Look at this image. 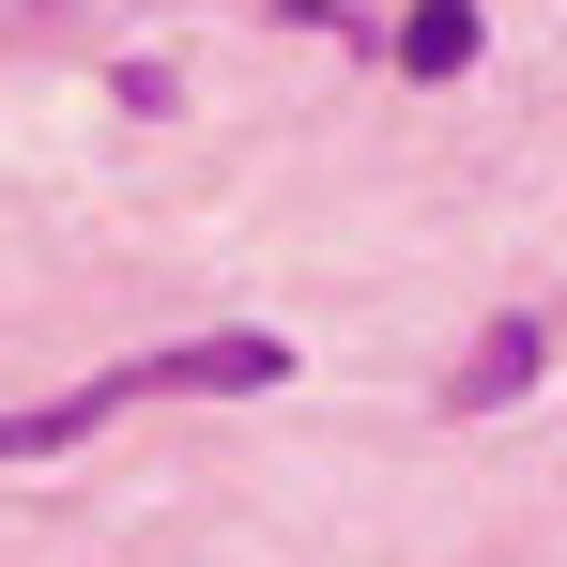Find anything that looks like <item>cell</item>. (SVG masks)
<instances>
[{
  "mask_svg": "<svg viewBox=\"0 0 567 567\" xmlns=\"http://www.w3.org/2000/svg\"><path fill=\"white\" fill-rule=\"evenodd\" d=\"M522 369H537V322H506V338H491V353H475V369H461V399H506V383H522Z\"/></svg>",
  "mask_w": 567,
  "mask_h": 567,
  "instance_id": "2",
  "label": "cell"
},
{
  "mask_svg": "<svg viewBox=\"0 0 567 567\" xmlns=\"http://www.w3.org/2000/svg\"><path fill=\"white\" fill-rule=\"evenodd\" d=\"M475 62V16L461 0H414V16H399V78H461Z\"/></svg>",
  "mask_w": 567,
  "mask_h": 567,
  "instance_id": "1",
  "label": "cell"
}]
</instances>
